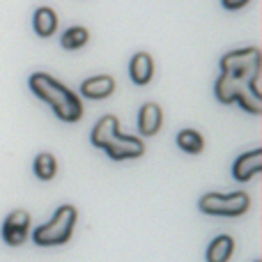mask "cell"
Returning a JSON list of instances; mask_svg holds the SVG:
<instances>
[{"label": "cell", "mask_w": 262, "mask_h": 262, "mask_svg": "<svg viewBox=\"0 0 262 262\" xmlns=\"http://www.w3.org/2000/svg\"><path fill=\"white\" fill-rule=\"evenodd\" d=\"M161 122H163V113L154 101H147L143 104L138 113V131L143 136H154L159 129H161Z\"/></svg>", "instance_id": "8fae6325"}, {"label": "cell", "mask_w": 262, "mask_h": 262, "mask_svg": "<svg viewBox=\"0 0 262 262\" xmlns=\"http://www.w3.org/2000/svg\"><path fill=\"white\" fill-rule=\"evenodd\" d=\"M177 145H180V149H184V152H189V154H200L205 147V138L198 131L184 129L177 134Z\"/></svg>", "instance_id": "9a60e30c"}, {"label": "cell", "mask_w": 262, "mask_h": 262, "mask_svg": "<svg viewBox=\"0 0 262 262\" xmlns=\"http://www.w3.org/2000/svg\"><path fill=\"white\" fill-rule=\"evenodd\" d=\"M76 219H78V212L74 205H60V207L55 209L53 219L32 232V242H35L37 246L67 244L74 228H76Z\"/></svg>", "instance_id": "277c9868"}, {"label": "cell", "mask_w": 262, "mask_h": 262, "mask_svg": "<svg viewBox=\"0 0 262 262\" xmlns=\"http://www.w3.org/2000/svg\"><path fill=\"white\" fill-rule=\"evenodd\" d=\"M32 28L39 37H51L55 30H58V16L51 7H39L32 16Z\"/></svg>", "instance_id": "4fadbf2b"}, {"label": "cell", "mask_w": 262, "mask_h": 262, "mask_svg": "<svg viewBox=\"0 0 262 262\" xmlns=\"http://www.w3.org/2000/svg\"><path fill=\"white\" fill-rule=\"evenodd\" d=\"M115 92V78L113 76H92V78H85L81 83V95L88 97V99H106Z\"/></svg>", "instance_id": "9c48e42d"}, {"label": "cell", "mask_w": 262, "mask_h": 262, "mask_svg": "<svg viewBox=\"0 0 262 262\" xmlns=\"http://www.w3.org/2000/svg\"><path fill=\"white\" fill-rule=\"evenodd\" d=\"M221 72L228 74V76L246 78V81L258 76L260 74V49L251 46V49L226 53L221 58Z\"/></svg>", "instance_id": "8992f818"}, {"label": "cell", "mask_w": 262, "mask_h": 262, "mask_svg": "<svg viewBox=\"0 0 262 262\" xmlns=\"http://www.w3.org/2000/svg\"><path fill=\"white\" fill-rule=\"evenodd\" d=\"M129 76H131V81H134L136 85H147V83L152 81V76H154L152 55L145 53V51L136 53L134 58H131V62H129Z\"/></svg>", "instance_id": "30bf717a"}, {"label": "cell", "mask_w": 262, "mask_h": 262, "mask_svg": "<svg viewBox=\"0 0 262 262\" xmlns=\"http://www.w3.org/2000/svg\"><path fill=\"white\" fill-rule=\"evenodd\" d=\"M198 207L203 214L209 216H242L249 212L251 198L244 191H235V193H205L198 200Z\"/></svg>", "instance_id": "5b68a950"}, {"label": "cell", "mask_w": 262, "mask_h": 262, "mask_svg": "<svg viewBox=\"0 0 262 262\" xmlns=\"http://www.w3.org/2000/svg\"><path fill=\"white\" fill-rule=\"evenodd\" d=\"M232 251H235V239L230 235H219L209 242L205 258L207 262H228L232 258Z\"/></svg>", "instance_id": "7c38bea8"}, {"label": "cell", "mask_w": 262, "mask_h": 262, "mask_svg": "<svg viewBox=\"0 0 262 262\" xmlns=\"http://www.w3.org/2000/svg\"><path fill=\"white\" fill-rule=\"evenodd\" d=\"M88 37H90L88 35V28L74 26V28H69V30H64L60 44H62V49H67V51H78L81 46L88 44Z\"/></svg>", "instance_id": "2e32d148"}, {"label": "cell", "mask_w": 262, "mask_h": 262, "mask_svg": "<svg viewBox=\"0 0 262 262\" xmlns=\"http://www.w3.org/2000/svg\"><path fill=\"white\" fill-rule=\"evenodd\" d=\"M255 262H260V260H255Z\"/></svg>", "instance_id": "ac0fdd59"}, {"label": "cell", "mask_w": 262, "mask_h": 262, "mask_svg": "<svg viewBox=\"0 0 262 262\" xmlns=\"http://www.w3.org/2000/svg\"><path fill=\"white\" fill-rule=\"evenodd\" d=\"M90 140L95 147L104 149L113 161H127V159H138L145 154L143 140L120 134V122L115 115H104L92 129Z\"/></svg>", "instance_id": "7a4b0ae2"}, {"label": "cell", "mask_w": 262, "mask_h": 262, "mask_svg": "<svg viewBox=\"0 0 262 262\" xmlns=\"http://www.w3.org/2000/svg\"><path fill=\"white\" fill-rule=\"evenodd\" d=\"M221 3L226 9H242L244 5H249L251 0H221Z\"/></svg>", "instance_id": "e0dca14e"}, {"label": "cell", "mask_w": 262, "mask_h": 262, "mask_svg": "<svg viewBox=\"0 0 262 262\" xmlns=\"http://www.w3.org/2000/svg\"><path fill=\"white\" fill-rule=\"evenodd\" d=\"M262 170V149H251L232 163V175L237 182H249Z\"/></svg>", "instance_id": "ba28073f"}, {"label": "cell", "mask_w": 262, "mask_h": 262, "mask_svg": "<svg viewBox=\"0 0 262 262\" xmlns=\"http://www.w3.org/2000/svg\"><path fill=\"white\" fill-rule=\"evenodd\" d=\"M216 99L221 104H239L244 111L253 115L262 113V90H260V74L253 78H237L221 74L216 81Z\"/></svg>", "instance_id": "3957f363"}, {"label": "cell", "mask_w": 262, "mask_h": 262, "mask_svg": "<svg viewBox=\"0 0 262 262\" xmlns=\"http://www.w3.org/2000/svg\"><path fill=\"white\" fill-rule=\"evenodd\" d=\"M32 95L39 97L41 101L53 108V113L58 115L62 122H78L83 118V104L67 85H62L60 81H55L53 76L44 72H37L28 78Z\"/></svg>", "instance_id": "6da1fadb"}, {"label": "cell", "mask_w": 262, "mask_h": 262, "mask_svg": "<svg viewBox=\"0 0 262 262\" xmlns=\"http://www.w3.org/2000/svg\"><path fill=\"white\" fill-rule=\"evenodd\" d=\"M30 230V214L26 209H14L3 223V239L9 246H21L28 239Z\"/></svg>", "instance_id": "52a82bcc"}, {"label": "cell", "mask_w": 262, "mask_h": 262, "mask_svg": "<svg viewBox=\"0 0 262 262\" xmlns=\"http://www.w3.org/2000/svg\"><path fill=\"white\" fill-rule=\"evenodd\" d=\"M32 168H35V175L39 177L41 182H49V180H53L55 172H58V161H55V157L51 152H41L35 157Z\"/></svg>", "instance_id": "5bb4252c"}]
</instances>
